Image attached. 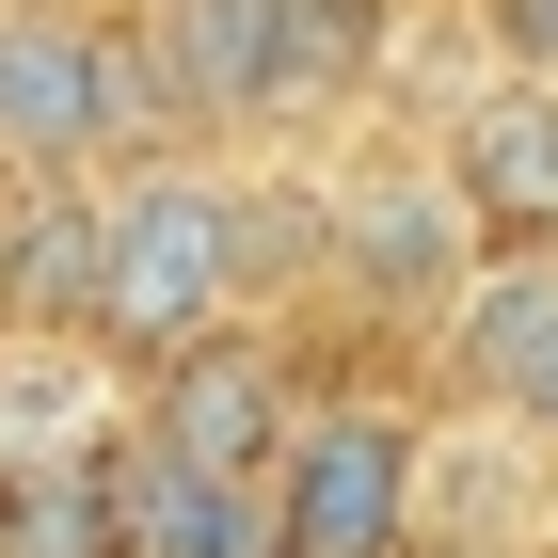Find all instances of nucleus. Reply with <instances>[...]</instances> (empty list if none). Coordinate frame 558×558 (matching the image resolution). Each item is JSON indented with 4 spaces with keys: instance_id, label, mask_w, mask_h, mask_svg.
<instances>
[{
    "instance_id": "1",
    "label": "nucleus",
    "mask_w": 558,
    "mask_h": 558,
    "mask_svg": "<svg viewBox=\"0 0 558 558\" xmlns=\"http://www.w3.org/2000/svg\"><path fill=\"white\" fill-rule=\"evenodd\" d=\"M240 303V192L223 175H129L96 223V336L112 351H208Z\"/></svg>"
},
{
    "instance_id": "2",
    "label": "nucleus",
    "mask_w": 558,
    "mask_h": 558,
    "mask_svg": "<svg viewBox=\"0 0 558 558\" xmlns=\"http://www.w3.org/2000/svg\"><path fill=\"white\" fill-rule=\"evenodd\" d=\"M160 129V81H144V33H112V16H64V0H33V16H0V160H96V144Z\"/></svg>"
},
{
    "instance_id": "3",
    "label": "nucleus",
    "mask_w": 558,
    "mask_h": 558,
    "mask_svg": "<svg viewBox=\"0 0 558 558\" xmlns=\"http://www.w3.org/2000/svg\"><path fill=\"white\" fill-rule=\"evenodd\" d=\"M415 478L430 447L384 415V399H336V415L288 430V463H271V543L288 558H399L415 543Z\"/></svg>"
},
{
    "instance_id": "9",
    "label": "nucleus",
    "mask_w": 558,
    "mask_h": 558,
    "mask_svg": "<svg viewBox=\"0 0 558 558\" xmlns=\"http://www.w3.org/2000/svg\"><path fill=\"white\" fill-rule=\"evenodd\" d=\"M129 558H288L271 543V478H175L129 447Z\"/></svg>"
},
{
    "instance_id": "5",
    "label": "nucleus",
    "mask_w": 558,
    "mask_h": 558,
    "mask_svg": "<svg viewBox=\"0 0 558 558\" xmlns=\"http://www.w3.org/2000/svg\"><path fill=\"white\" fill-rule=\"evenodd\" d=\"M447 208H463V240L558 256V81H526V96H478L463 129H447Z\"/></svg>"
},
{
    "instance_id": "13",
    "label": "nucleus",
    "mask_w": 558,
    "mask_h": 558,
    "mask_svg": "<svg viewBox=\"0 0 558 558\" xmlns=\"http://www.w3.org/2000/svg\"><path fill=\"white\" fill-rule=\"evenodd\" d=\"M495 33H511L526 81H558V0H495Z\"/></svg>"
},
{
    "instance_id": "8",
    "label": "nucleus",
    "mask_w": 558,
    "mask_h": 558,
    "mask_svg": "<svg viewBox=\"0 0 558 558\" xmlns=\"http://www.w3.org/2000/svg\"><path fill=\"white\" fill-rule=\"evenodd\" d=\"M0 558H129V463L48 447L0 478Z\"/></svg>"
},
{
    "instance_id": "14",
    "label": "nucleus",
    "mask_w": 558,
    "mask_h": 558,
    "mask_svg": "<svg viewBox=\"0 0 558 558\" xmlns=\"http://www.w3.org/2000/svg\"><path fill=\"white\" fill-rule=\"evenodd\" d=\"M463 558H495V543H463Z\"/></svg>"
},
{
    "instance_id": "7",
    "label": "nucleus",
    "mask_w": 558,
    "mask_h": 558,
    "mask_svg": "<svg viewBox=\"0 0 558 558\" xmlns=\"http://www.w3.org/2000/svg\"><path fill=\"white\" fill-rule=\"evenodd\" d=\"M463 367L511 399L526 430L558 415V256H495V271L463 288Z\"/></svg>"
},
{
    "instance_id": "6",
    "label": "nucleus",
    "mask_w": 558,
    "mask_h": 558,
    "mask_svg": "<svg viewBox=\"0 0 558 558\" xmlns=\"http://www.w3.org/2000/svg\"><path fill=\"white\" fill-rule=\"evenodd\" d=\"M271 48H288V0H160L144 81H160V112L223 129V112H271Z\"/></svg>"
},
{
    "instance_id": "4",
    "label": "nucleus",
    "mask_w": 558,
    "mask_h": 558,
    "mask_svg": "<svg viewBox=\"0 0 558 558\" xmlns=\"http://www.w3.org/2000/svg\"><path fill=\"white\" fill-rule=\"evenodd\" d=\"M288 384H271V351H240V336H208V351H175L160 367V415H144V463H175V478H271L288 463Z\"/></svg>"
},
{
    "instance_id": "12",
    "label": "nucleus",
    "mask_w": 558,
    "mask_h": 558,
    "mask_svg": "<svg viewBox=\"0 0 558 558\" xmlns=\"http://www.w3.org/2000/svg\"><path fill=\"white\" fill-rule=\"evenodd\" d=\"M351 256H367V288H447V256H463V208H430V192H384V208L351 223Z\"/></svg>"
},
{
    "instance_id": "10",
    "label": "nucleus",
    "mask_w": 558,
    "mask_h": 558,
    "mask_svg": "<svg viewBox=\"0 0 558 558\" xmlns=\"http://www.w3.org/2000/svg\"><path fill=\"white\" fill-rule=\"evenodd\" d=\"M96 223L81 192H48V208H16V240H0V271H16V303H48V319H96Z\"/></svg>"
},
{
    "instance_id": "11",
    "label": "nucleus",
    "mask_w": 558,
    "mask_h": 558,
    "mask_svg": "<svg viewBox=\"0 0 558 558\" xmlns=\"http://www.w3.org/2000/svg\"><path fill=\"white\" fill-rule=\"evenodd\" d=\"M367 81V0H288V48H271V112H336Z\"/></svg>"
}]
</instances>
